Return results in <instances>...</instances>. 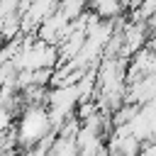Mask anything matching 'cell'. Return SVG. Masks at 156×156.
I'll return each mask as SVG.
<instances>
[{
	"label": "cell",
	"instance_id": "cell-1",
	"mask_svg": "<svg viewBox=\"0 0 156 156\" xmlns=\"http://www.w3.org/2000/svg\"><path fill=\"white\" fill-rule=\"evenodd\" d=\"M88 10L102 20V22H117L119 17H124V5L122 0H90Z\"/></svg>",
	"mask_w": 156,
	"mask_h": 156
},
{
	"label": "cell",
	"instance_id": "cell-2",
	"mask_svg": "<svg viewBox=\"0 0 156 156\" xmlns=\"http://www.w3.org/2000/svg\"><path fill=\"white\" fill-rule=\"evenodd\" d=\"M88 2H90V0H61V2H58V10H61L71 22H76L78 17H83V15L88 12Z\"/></svg>",
	"mask_w": 156,
	"mask_h": 156
},
{
	"label": "cell",
	"instance_id": "cell-3",
	"mask_svg": "<svg viewBox=\"0 0 156 156\" xmlns=\"http://www.w3.org/2000/svg\"><path fill=\"white\" fill-rule=\"evenodd\" d=\"M22 0H0V20H7L12 15H20L22 12Z\"/></svg>",
	"mask_w": 156,
	"mask_h": 156
}]
</instances>
